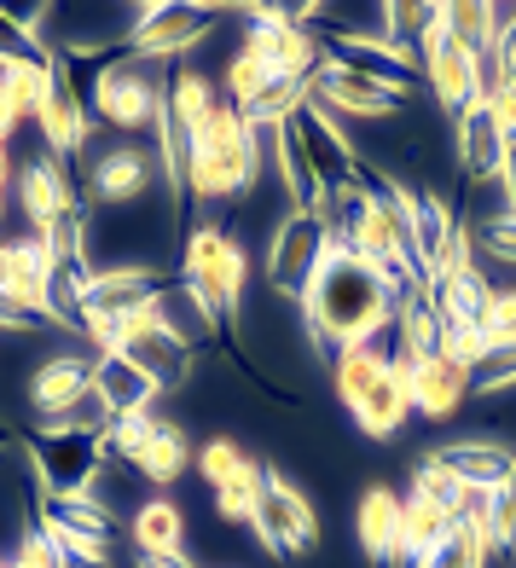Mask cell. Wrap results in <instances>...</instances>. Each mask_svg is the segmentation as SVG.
<instances>
[{"label": "cell", "instance_id": "f907efd6", "mask_svg": "<svg viewBox=\"0 0 516 568\" xmlns=\"http://www.w3.org/2000/svg\"><path fill=\"white\" fill-rule=\"evenodd\" d=\"M510 145H516V140H510Z\"/></svg>", "mask_w": 516, "mask_h": 568}, {"label": "cell", "instance_id": "d6a6232c", "mask_svg": "<svg viewBox=\"0 0 516 568\" xmlns=\"http://www.w3.org/2000/svg\"><path fill=\"white\" fill-rule=\"evenodd\" d=\"M53 59L41 47V23H30V12L0 7V64H41Z\"/></svg>", "mask_w": 516, "mask_h": 568}, {"label": "cell", "instance_id": "ee69618b", "mask_svg": "<svg viewBox=\"0 0 516 568\" xmlns=\"http://www.w3.org/2000/svg\"><path fill=\"white\" fill-rule=\"evenodd\" d=\"M134 568H192L186 551H134Z\"/></svg>", "mask_w": 516, "mask_h": 568}, {"label": "cell", "instance_id": "484cf974", "mask_svg": "<svg viewBox=\"0 0 516 568\" xmlns=\"http://www.w3.org/2000/svg\"><path fill=\"white\" fill-rule=\"evenodd\" d=\"M442 23H447V36L464 47V53L482 59V53H494V47H499L505 7H487V0H447V7H442Z\"/></svg>", "mask_w": 516, "mask_h": 568}, {"label": "cell", "instance_id": "7c38bea8", "mask_svg": "<svg viewBox=\"0 0 516 568\" xmlns=\"http://www.w3.org/2000/svg\"><path fill=\"white\" fill-rule=\"evenodd\" d=\"M244 47H255V53L267 59V70H273V75H291V82H314V70L325 64L320 30H302V23H291V7L279 12L273 23H250Z\"/></svg>", "mask_w": 516, "mask_h": 568}, {"label": "cell", "instance_id": "d6986e66", "mask_svg": "<svg viewBox=\"0 0 516 568\" xmlns=\"http://www.w3.org/2000/svg\"><path fill=\"white\" fill-rule=\"evenodd\" d=\"M406 395H412V412H418V418L447 424L453 412L471 400V372L453 366L447 354H429V359H418V366L406 372Z\"/></svg>", "mask_w": 516, "mask_h": 568}, {"label": "cell", "instance_id": "1f68e13d", "mask_svg": "<svg viewBox=\"0 0 516 568\" xmlns=\"http://www.w3.org/2000/svg\"><path fill=\"white\" fill-rule=\"evenodd\" d=\"M163 105H169V116L174 122H186V128H198L203 116H210L221 99H215V88H210V75L203 70H180L174 82H169V93H163Z\"/></svg>", "mask_w": 516, "mask_h": 568}, {"label": "cell", "instance_id": "f6af8a7d", "mask_svg": "<svg viewBox=\"0 0 516 568\" xmlns=\"http://www.w3.org/2000/svg\"><path fill=\"white\" fill-rule=\"evenodd\" d=\"M499 186H505V203L516 210V145H510V158H505V174H499Z\"/></svg>", "mask_w": 516, "mask_h": 568}, {"label": "cell", "instance_id": "f35d334b", "mask_svg": "<svg viewBox=\"0 0 516 568\" xmlns=\"http://www.w3.org/2000/svg\"><path fill=\"white\" fill-rule=\"evenodd\" d=\"M442 354L453 359V366H464V372H476L487 354V337H482V325H442Z\"/></svg>", "mask_w": 516, "mask_h": 568}, {"label": "cell", "instance_id": "836d02e7", "mask_svg": "<svg viewBox=\"0 0 516 568\" xmlns=\"http://www.w3.org/2000/svg\"><path fill=\"white\" fill-rule=\"evenodd\" d=\"M158 412H134V418H111L105 424V435H99V442H105V453H111V464H134L140 453H145V442L151 435H158Z\"/></svg>", "mask_w": 516, "mask_h": 568}, {"label": "cell", "instance_id": "bcb514c9", "mask_svg": "<svg viewBox=\"0 0 516 568\" xmlns=\"http://www.w3.org/2000/svg\"><path fill=\"white\" fill-rule=\"evenodd\" d=\"M12 180H18V169H12L7 151H0V215H7V186H12Z\"/></svg>", "mask_w": 516, "mask_h": 568}, {"label": "cell", "instance_id": "83f0119b", "mask_svg": "<svg viewBox=\"0 0 516 568\" xmlns=\"http://www.w3.org/2000/svg\"><path fill=\"white\" fill-rule=\"evenodd\" d=\"M47 82H53V59L41 64H0V111L12 122H30L47 99Z\"/></svg>", "mask_w": 516, "mask_h": 568}, {"label": "cell", "instance_id": "f1b7e54d", "mask_svg": "<svg viewBox=\"0 0 516 568\" xmlns=\"http://www.w3.org/2000/svg\"><path fill=\"white\" fill-rule=\"evenodd\" d=\"M262 476H267V464L262 458H244L221 487H210V494H215V516H221L226 528H250L255 499H262Z\"/></svg>", "mask_w": 516, "mask_h": 568}, {"label": "cell", "instance_id": "5bb4252c", "mask_svg": "<svg viewBox=\"0 0 516 568\" xmlns=\"http://www.w3.org/2000/svg\"><path fill=\"white\" fill-rule=\"evenodd\" d=\"M163 273L158 267H105V273H93L88 278V296H82V314H75V325H82L88 314L99 320H128V314H140V307H151L163 296Z\"/></svg>", "mask_w": 516, "mask_h": 568}, {"label": "cell", "instance_id": "52a82bcc", "mask_svg": "<svg viewBox=\"0 0 516 568\" xmlns=\"http://www.w3.org/2000/svg\"><path fill=\"white\" fill-rule=\"evenodd\" d=\"M325 255H331V226L307 210L285 215L273 232V250H267V291L285 296V302H302L307 284L320 278Z\"/></svg>", "mask_w": 516, "mask_h": 568}, {"label": "cell", "instance_id": "7bdbcfd3", "mask_svg": "<svg viewBox=\"0 0 516 568\" xmlns=\"http://www.w3.org/2000/svg\"><path fill=\"white\" fill-rule=\"evenodd\" d=\"M36 325H47V320H36L30 307H18V302L0 296V331H36Z\"/></svg>", "mask_w": 516, "mask_h": 568}, {"label": "cell", "instance_id": "8fae6325", "mask_svg": "<svg viewBox=\"0 0 516 568\" xmlns=\"http://www.w3.org/2000/svg\"><path fill=\"white\" fill-rule=\"evenodd\" d=\"M12 192H18V215H23V226H30V239H47V232L59 226V215L88 210V197L70 186L64 163H53V158H30V163H23L18 180H12Z\"/></svg>", "mask_w": 516, "mask_h": 568}, {"label": "cell", "instance_id": "b9f144b4", "mask_svg": "<svg viewBox=\"0 0 516 568\" xmlns=\"http://www.w3.org/2000/svg\"><path fill=\"white\" fill-rule=\"evenodd\" d=\"M494 59H499V75H505V88H516V12H505V30H499V47H494Z\"/></svg>", "mask_w": 516, "mask_h": 568}, {"label": "cell", "instance_id": "7402d4cb", "mask_svg": "<svg viewBox=\"0 0 516 568\" xmlns=\"http://www.w3.org/2000/svg\"><path fill=\"white\" fill-rule=\"evenodd\" d=\"M93 395L111 406V418H134V412H158L163 389L128 354H99L93 359Z\"/></svg>", "mask_w": 516, "mask_h": 568}, {"label": "cell", "instance_id": "9c48e42d", "mask_svg": "<svg viewBox=\"0 0 516 568\" xmlns=\"http://www.w3.org/2000/svg\"><path fill=\"white\" fill-rule=\"evenodd\" d=\"M117 354L134 359L158 389H180V383L192 377V348L180 343L174 331H163L158 302L140 307V314H128V320H117Z\"/></svg>", "mask_w": 516, "mask_h": 568}, {"label": "cell", "instance_id": "74e56055", "mask_svg": "<svg viewBox=\"0 0 516 568\" xmlns=\"http://www.w3.org/2000/svg\"><path fill=\"white\" fill-rule=\"evenodd\" d=\"M516 389V348H494L482 359V366L471 372V395L494 400V395H510Z\"/></svg>", "mask_w": 516, "mask_h": 568}, {"label": "cell", "instance_id": "e0dca14e", "mask_svg": "<svg viewBox=\"0 0 516 568\" xmlns=\"http://www.w3.org/2000/svg\"><path fill=\"white\" fill-rule=\"evenodd\" d=\"M88 389H93V359L88 354H53V359H41V366L30 372V383H23L30 412H36L41 424L59 418V412H70Z\"/></svg>", "mask_w": 516, "mask_h": 568}, {"label": "cell", "instance_id": "8d00e7d4", "mask_svg": "<svg viewBox=\"0 0 516 568\" xmlns=\"http://www.w3.org/2000/svg\"><path fill=\"white\" fill-rule=\"evenodd\" d=\"M244 458H250V453H244L239 442H232V435H210V442L198 447V458H192V464H198V476L210 481V487H221V481L244 464Z\"/></svg>", "mask_w": 516, "mask_h": 568}, {"label": "cell", "instance_id": "4dcf8cb0", "mask_svg": "<svg viewBox=\"0 0 516 568\" xmlns=\"http://www.w3.org/2000/svg\"><path fill=\"white\" fill-rule=\"evenodd\" d=\"M267 82H273L267 59L255 53V47H239V53H232V64H226V105L239 111V116H250V105L262 99Z\"/></svg>", "mask_w": 516, "mask_h": 568}, {"label": "cell", "instance_id": "681fc988", "mask_svg": "<svg viewBox=\"0 0 516 568\" xmlns=\"http://www.w3.org/2000/svg\"><path fill=\"white\" fill-rule=\"evenodd\" d=\"M0 568H7V562H0Z\"/></svg>", "mask_w": 516, "mask_h": 568}, {"label": "cell", "instance_id": "e575fe53", "mask_svg": "<svg viewBox=\"0 0 516 568\" xmlns=\"http://www.w3.org/2000/svg\"><path fill=\"white\" fill-rule=\"evenodd\" d=\"M435 12H442V7H418V0H389V7H377L383 36H389L395 47H412V53H418V41L435 23Z\"/></svg>", "mask_w": 516, "mask_h": 568}, {"label": "cell", "instance_id": "f546056e", "mask_svg": "<svg viewBox=\"0 0 516 568\" xmlns=\"http://www.w3.org/2000/svg\"><path fill=\"white\" fill-rule=\"evenodd\" d=\"M134 551H186V516L169 499H151L134 516Z\"/></svg>", "mask_w": 516, "mask_h": 568}, {"label": "cell", "instance_id": "4fadbf2b", "mask_svg": "<svg viewBox=\"0 0 516 568\" xmlns=\"http://www.w3.org/2000/svg\"><path fill=\"white\" fill-rule=\"evenodd\" d=\"M41 134H47V158L64 163L75 158V151L88 145V99L82 88H75V75L64 70V59H53V82H47V99H41Z\"/></svg>", "mask_w": 516, "mask_h": 568}, {"label": "cell", "instance_id": "cb8c5ba5", "mask_svg": "<svg viewBox=\"0 0 516 568\" xmlns=\"http://www.w3.org/2000/svg\"><path fill=\"white\" fill-rule=\"evenodd\" d=\"M406 418H412V395H406V377L401 372H389L366 400L354 406V429L366 435V442H377V447L395 442V435L406 429Z\"/></svg>", "mask_w": 516, "mask_h": 568}, {"label": "cell", "instance_id": "ab89813d", "mask_svg": "<svg viewBox=\"0 0 516 568\" xmlns=\"http://www.w3.org/2000/svg\"><path fill=\"white\" fill-rule=\"evenodd\" d=\"M7 568H64V551L53 546V534H47V528L36 523L30 534L18 539V551H12V562H7Z\"/></svg>", "mask_w": 516, "mask_h": 568}, {"label": "cell", "instance_id": "60d3db41", "mask_svg": "<svg viewBox=\"0 0 516 568\" xmlns=\"http://www.w3.org/2000/svg\"><path fill=\"white\" fill-rule=\"evenodd\" d=\"M494 546L516 551V470L494 487Z\"/></svg>", "mask_w": 516, "mask_h": 568}, {"label": "cell", "instance_id": "ac0fdd59", "mask_svg": "<svg viewBox=\"0 0 516 568\" xmlns=\"http://www.w3.org/2000/svg\"><path fill=\"white\" fill-rule=\"evenodd\" d=\"M453 145H458V169L471 186H494L505 174V158H510V134H499V122L487 116L482 105H471L458 122H453Z\"/></svg>", "mask_w": 516, "mask_h": 568}, {"label": "cell", "instance_id": "c3c4849f", "mask_svg": "<svg viewBox=\"0 0 516 568\" xmlns=\"http://www.w3.org/2000/svg\"><path fill=\"white\" fill-rule=\"evenodd\" d=\"M0 284H7V239H0Z\"/></svg>", "mask_w": 516, "mask_h": 568}, {"label": "cell", "instance_id": "603a6c76", "mask_svg": "<svg viewBox=\"0 0 516 568\" xmlns=\"http://www.w3.org/2000/svg\"><path fill=\"white\" fill-rule=\"evenodd\" d=\"M389 354L395 343H354V348H337V359H331V389H337V400L354 412L360 400H366L383 377H389Z\"/></svg>", "mask_w": 516, "mask_h": 568}, {"label": "cell", "instance_id": "44dd1931", "mask_svg": "<svg viewBox=\"0 0 516 568\" xmlns=\"http://www.w3.org/2000/svg\"><path fill=\"white\" fill-rule=\"evenodd\" d=\"M429 458L442 464V470H447L458 487H487V494H494V487L516 470V453H510L505 442H487V435H471V442H447V447H435Z\"/></svg>", "mask_w": 516, "mask_h": 568}, {"label": "cell", "instance_id": "6da1fadb", "mask_svg": "<svg viewBox=\"0 0 516 568\" xmlns=\"http://www.w3.org/2000/svg\"><path fill=\"white\" fill-rule=\"evenodd\" d=\"M302 325L320 359H337V348L354 343H395V296L348 244L331 239L325 267L302 296Z\"/></svg>", "mask_w": 516, "mask_h": 568}, {"label": "cell", "instance_id": "30bf717a", "mask_svg": "<svg viewBox=\"0 0 516 568\" xmlns=\"http://www.w3.org/2000/svg\"><path fill=\"white\" fill-rule=\"evenodd\" d=\"M418 70H424V88H429V99H435V111H442V116L458 122L464 111H471V99H476V59L447 36L442 12H435V23L418 41Z\"/></svg>", "mask_w": 516, "mask_h": 568}, {"label": "cell", "instance_id": "7dc6e473", "mask_svg": "<svg viewBox=\"0 0 516 568\" xmlns=\"http://www.w3.org/2000/svg\"><path fill=\"white\" fill-rule=\"evenodd\" d=\"M12 128H18V122H12L7 111H0V151H7V140H12Z\"/></svg>", "mask_w": 516, "mask_h": 568}, {"label": "cell", "instance_id": "2e32d148", "mask_svg": "<svg viewBox=\"0 0 516 568\" xmlns=\"http://www.w3.org/2000/svg\"><path fill=\"white\" fill-rule=\"evenodd\" d=\"M0 296L18 302V307H30L36 320L47 325H59L53 320V255H47L41 239H7V284H0Z\"/></svg>", "mask_w": 516, "mask_h": 568}, {"label": "cell", "instance_id": "d590c367", "mask_svg": "<svg viewBox=\"0 0 516 568\" xmlns=\"http://www.w3.org/2000/svg\"><path fill=\"white\" fill-rule=\"evenodd\" d=\"M482 337L487 348H516V284H494L482 307Z\"/></svg>", "mask_w": 516, "mask_h": 568}, {"label": "cell", "instance_id": "9a60e30c", "mask_svg": "<svg viewBox=\"0 0 516 568\" xmlns=\"http://www.w3.org/2000/svg\"><path fill=\"white\" fill-rule=\"evenodd\" d=\"M401 499L389 481H372L366 494L354 499V546L366 551L372 568H406L401 562Z\"/></svg>", "mask_w": 516, "mask_h": 568}, {"label": "cell", "instance_id": "277c9868", "mask_svg": "<svg viewBox=\"0 0 516 568\" xmlns=\"http://www.w3.org/2000/svg\"><path fill=\"white\" fill-rule=\"evenodd\" d=\"M105 464L111 453L99 435H30V470L41 481V499H93Z\"/></svg>", "mask_w": 516, "mask_h": 568}, {"label": "cell", "instance_id": "4316f807", "mask_svg": "<svg viewBox=\"0 0 516 568\" xmlns=\"http://www.w3.org/2000/svg\"><path fill=\"white\" fill-rule=\"evenodd\" d=\"M134 470L151 481V487H174L180 476L192 470V442L180 424H158V435L145 442V453L134 458Z\"/></svg>", "mask_w": 516, "mask_h": 568}, {"label": "cell", "instance_id": "ffe728a7", "mask_svg": "<svg viewBox=\"0 0 516 568\" xmlns=\"http://www.w3.org/2000/svg\"><path fill=\"white\" fill-rule=\"evenodd\" d=\"M151 151H140V145H117V151H105V158L93 163V174H88V197L99 203V210H122V203H134V197H145V186H151Z\"/></svg>", "mask_w": 516, "mask_h": 568}, {"label": "cell", "instance_id": "5b68a950", "mask_svg": "<svg viewBox=\"0 0 516 568\" xmlns=\"http://www.w3.org/2000/svg\"><path fill=\"white\" fill-rule=\"evenodd\" d=\"M250 528H255V539H262L273 557H307L320 546V510L307 505L302 487L291 476H279L273 464L262 476V499H255Z\"/></svg>", "mask_w": 516, "mask_h": 568}, {"label": "cell", "instance_id": "d4e9b609", "mask_svg": "<svg viewBox=\"0 0 516 568\" xmlns=\"http://www.w3.org/2000/svg\"><path fill=\"white\" fill-rule=\"evenodd\" d=\"M458 523L453 510H442L435 499H424V494H406L401 499V562H412L418 568L435 546L447 539V528Z\"/></svg>", "mask_w": 516, "mask_h": 568}, {"label": "cell", "instance_id": "8992f818", "mask_svg": "<svg viewBox=\"0 0 516 568\" xmlns=\"http://www.w3.org/2000/svg\"><path fill=\"white\" fill-rule=\"evenodd\" d=\"M88 105H93L99 122L122 128V134H140V128L158 122V111H163V88L151 82V75H145L134 59L111 53V59H99L93 82H88Z\"/></svg>", "mask_w": 516, "mask_h": 568}, {"label": "cell", "instance_id": "ba28073f", "mask_svg": "<svg viewBox=\"0 0 516 568\" xmlns=\"http://www.w3.org/2000/svg\"><path fill=\"white\" fill-rule=\"evenodd\" d=\"M307 99H314V111L320 116H331V122H389L406 99H395L389 88H377L372 75H360V70H348V64H337V59H325L320 70H314V82H307Z\"/></svg>", "mask_w": 516, "mask_h": 568}, {"label": "cell", "instance_id": "7a4b0ae2", "mask_svg": "<svg viewBox=\"0 0 516 568\" xmlns=\"http://www.w3.org/2000/svg\"><path fill=\"white\" fill-rule=\"evenodd\" d=\"M255 174H262V145H255L250 122L221 99V105L192 128V174H186V197L198 203H239Z\"/></svg>", "mask_w": 516, "mask_h": 568}, {"label": "cell", "instance_id": "3957f363", "mask_svg": "<svg viewBox=\"0 0 516 568\" xmlns=\"http://www.w3.org/2000/svg\"><path fill=\"white\" fill-rule=\"evenodd\" d=\"M221 7H198V0H158V7H140V18L128 23L122 36V59H180L192 53L203 36H215Z\"/></svg>", "mask_w": 516, "mask_h": 568}]
</instances>
